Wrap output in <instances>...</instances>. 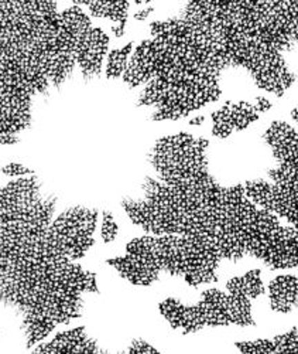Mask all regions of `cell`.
<instances>
[{
    "label": "cell",
    "instance_id": "5",
    "mask_svg": "<svg viewBox=\"0 0 298 354\" xmlns=\"http://www.w3.org/2000/svg\"><path fill=\"white\" fill-rule=\"evenodd\" d=\"M264 140L270 146L279 166L269 171L273 183L266 180L248 182L245 194L257 207L286 218L297 227V132L281 121H276L264 132Z\"/></svg>",
    "mask_w": 298,
    "mask_h": 354
},
{
    "label": "cell",
    "instance_id": "20",
    "mask_svg": "<svg viewBox=\"0 0 298 354\" xmlns=\"http://www.w3.org/2000/svg\"><path fill=\"white\" fill-rule=\"evenodd\" d=\"M205 122V116L203 115H199L197 118H194V120L190 122L191 125H202Z\"/></svg>",
    "mask_w": 298,
    "mask_h": 354
},
{
    "label": "cell",
    "instance_id": "9",
    "mask_svg": "<svg viewBox=\"0 0 298 354\" xmlns=\"http://www.w3.org/2000/svg\"><path fill=\"white\" fill-rule=\"evenodd\" d=\"M68 2H72L74 6H85L94 17L115 23L112 32L116 37L125 35L130 8L129 0H68Z\"/></svg>",
    "mask_w": 298,
    "mask_h": 354
},
{
    "label": "cell",
    "instance_id": "8",
    "mask_svg": "<svg viewBox=\"0 0 298 354\" xmlns=\"http://www.w3.org/2000/svg\"><path fill=\"white\" fill-rule=\"evenodd\" d=\"M36 353L47 354H64V353H81V354H99L108 353L102 348L95 339L88 335L85 328H75L71 330L59 332L48 343H41L36 347Z\"/></svg>",
    "mask_w": 298,
    "mask_h": 354
},
{
    "label": "cell",
    "instance_id": "11",
    "mask_svg": "<svg viewBox=\"0 0 298 354\" xmlns=\"http://www.w3.org/2000/svg\"><path fill=\"white\" fill-rule=\"evenodd\" d=\"M226 289L233 295H245L249 299H256L264 293V286L261 281V271L253 270L244 277L232 278L226 283Z\"/></svg>",
    "mask_w": 298,
    "mask_h": 354
},
{
    "label": "cell",
    "instance_id": "4",
    "mask_svg": "<svg viewBox=\"0 0 298 354\" xmlns=\"http://www.w3.org/2000/svg\"><path fill=\"white\" fill-rule=\"evenodd\" d=\"M233 67L283 97L294 84L284 53L297 46V0H215Z\"/></svg>",
    "mask_w": 298,
    "mask_h": 354
},
{
    "label": "cell",
    "instance_id": "10",
    "mask_svg": "<svg viewBox=\"0 0 298 354\" xmlns=\"http://www.w3.org/2000/svg\"><path fill=\"white\" fill-rule=\"evenodd\" d=\"M298 279L295 275H280L269 285L270 306L275 312L288 313L297 306Z\"/></svg>",
    "mask_w": 298,
    "mask_h": 354
},
{
    "label": "cell",
    "instance_id": "18",
    "mask_svg": "<svg viewBox=\"0 0 298 354\" xmlns=\"http://www.w3.org/2000/svg\"><path fill=\"white\" fill-rule=\"evenodd\" d=\"M272 106H273V104H272L269 100H267V98H264V97L256 98L255 108L257 109L259 113H264V112H267V111H270Z\"/></svg>",
    "mask_w": 298,
    "mask_h": 354
},
{
    "label": "cell",
    "instance_id": "17",
    "mask_svg": "<svg viewBox=\"0 0 298 354\" xmlns=\"http://www.w3.org/2000/svg\"><path fill=\"white\" fill-rule=\"evenodd\" d=\"M2 173L3 174H8V176H26V174H34L33 170H30L27 167H24L23 165H19V163H10L8 166H5L2 169Z\"/></svg>",
    "mask_w": 298,
    "mask_h": 354
},
{
    "label": "cell",
    "instance_id": "14",
    "mask_svg": "<svg viewBox=\"0 0 298 354\" xmlns=\"http://www.w3.org/2000/svg\"><path fill=\"white\" fill-rule=\"evenodd\" d=\"M277 347V353H297L298 351V330L292 328L288 333L276 336L273 339Z\"/></svg>",
    "mask_w": 298,
    "mask_h": 354
},
{
    "label": "cell",
    "instance_id": "2",
    "mask_svg": "<svg viewBox=\"0 0 298 354\" xmlns=\"http://www.w3.org/2000/svg\"><path fill=\"white\" fill-rule=\"evenodd\" d=\"M55 212L34 174L0 187V304L21 320L28 348L81 317L88 295L99 292L97 274L77 262L95 244L99 213Z\"/></svg>",
    "mask_w": 298,
    "mask_h": 354
},
{
    "label": "cell",
    "instance_id": "6",
    "mask_svg": "<svg viewBox=\"0 0 298 354\" xmlns=\"http://www.w3.org/2000/svg\"><path fill=\"white\" fill-rule=\"evenodd\" d=\"M160 313L174 330L183 335H191L203 328L255 326L252 316V304L245 295L223 293L218 289H208L202 293L198 305L187 306L177 299H166L159 305Z\"/></svg>",
    "mask_w": 298,
    "mask_h": 354
},
{
    "label": "cell",
    "instance_id": "13",
    "mask_svg": "<svg viewBox=\"0 0 298 354\" xmlns=\"http://www.w3.org/2000/svg\"><path fill=\"white\" fill-rule=\"evenodd\" d=\"M237 350L245 354H272L277 353L276 343L272 340H256V342H241L236 343Z\"/></svg>",
    "mask_w": 298,
    "mask_h": 354
},
{
    "label": "cell",
    "instance_id": "16",
    "mask_svg": "<svg viewBox=\"0 0 298 354\" xmlns=\"http://www.w3.org/2000/svg\"><path fill=\"white\" fill-rule=\"evenodd\" d=\"M125 353H130V354H156L160 353L156 347H153L152 344H148L144 340H133V343L126 348Z\"/></svg>",
    "mask_w": 298,
    "mask_h": 354
},
{
    "label": "cell",
    "instance_id": "1",
    "mask_svg": "<svg viewBox=\"0 0 298 354\" xmlns=\"http://www.w3.org/2000/svg\"><path fill=\"white\" fill-rule=\"evenodd\" d=\"M208 145L191 133L159 139L148 153L157 177L122 201L135 225L160 235V272L198 288L218 281L222 261L253 257L272 270L297 268V227L257 207L244 186L219 185L208 169Z\"/></svg>",
    "mask_w": 298,
    "mask_h": 354
},
{
    "label": "cell",
    "instance_id": "12",
    "mask_svg": "<svg viewBox=\"0 0 298 354\" xmlns=\"http://www.w3.org/2000/svg\"><path fill=\"white\" fill-rule=\"evenodd\" d=\"M132 51H133V43H128L126 46L121 48H115L109 53L106 70H105V75L108 80L121 78L123 75Z\"/></svg>",
    "mask_w": 298,
    "mask_h": 354
},
{
    "label": "cell",
    "instance_id": "21",
    "mask_svg": "<svg viewBox=\"0 0 298 354\" xmlns=\"http://www.w3.org/2000/svg\"><path fill=\"white\" fill-rule=\"evenodd\" d=\"M292 120H294V121H297V108H295V109H292Z\"/></svg>",
    "mask_w": 298,
    "mask_h": 354
},
{
    "label": "cell",
    "instance_id": "15",
    "mask_svg": "<svg viewBox=\"0 0 298 354\" xmlns=\"http://www.w3.org/2000/svg\"><path fill=\"white\" fill-rule=\"evenodd\" d=\"M119 227L115 221V217L109 212H103L102 214V240L105 244H110L117 237Z\"/></svg>",
    "mask_w": 298,
    "mask_h": 354
},
{
    "label": "cell",
    "instance_id": "7",
    "mask_svg": "<svg viewBox=\"0 0 298 354\" xmlns=\"http://www.w3.org/2000/svg\"><path fill=\"white\" fill-rule=\"evenodd\" d=\"M260 113L255 108V104L241 101H228L223 106L212 113V135L225 139L233 132L244 131L259 120Z\"/></svg>",
    "mask_w": 298,
    "mask_h": 354
},
{
    "label": "cell",
    "instance_id": "22",
    "mask_svg": "<svg viewBox=\"0 0 298 354\" xmlns=\"http://www.w3.org/2000/svg\"><path fill=\"white\" fill-rule=\"evenodd\" d=\"M155 0H141V3H152Z\"/></svg>",
    "mask_w": 298,
    "mask_h": 354
},
{
    "label": "cell",
    "instance_id": "23",
    "mask_svg": "<svg viewBox=\"0 0 298 354\" xmlns=\"http://www.w3.org/2000/svg\"><path fill=\"white\" fill-rule=\"evenodd\" d=\"M136 5H141V0H135Z\"/></svg>",
    "mask_w": 298,
    "mask_h": 354
},
{
    "label": "cell",
    "instance_id": "3",
    "mask_svg": "<svg viewBox=\"0 0 298 354\" xmlns=\"http://www.w3.org/2000/svg\"><path fill=\"white\" fill-rule=\"evenodd\" d=\"M232 67L215 0H187L178 16L150 24L122 78L140 90L137 105L153 121H178L217 102L222 74Z\"/></svg>",
    "mask_w": 298,
    "mask_h": 354
},
{
    "label": "cell",
    "instance_id": "19",
    "mask_svg": "<svg viewBox=\"0 0 298 354\" xmlns=\"http://www.w3.org/2000/svg\"><path fill=\"white\" fill-rule=\"evenodd\" d=\"M153 12V8H148V9H143V10H139L137 13H135V19L139 20V21H144L148 16H150V13Z\"/></svg>",
    "mask_w": 298,
    "mask_h": 354
}]
</instances>
